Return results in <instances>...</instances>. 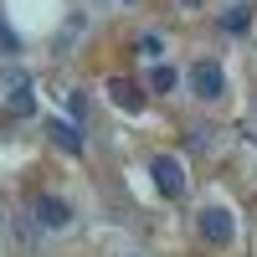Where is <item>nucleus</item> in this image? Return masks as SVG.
Masks as SVG:
<instances>
[{
    "label": "nucleus",
    "mask_w": 257,
    "mask_h": 257,
    "mask_svg": "<svg viewBox=\"0 0 257 257\" xmlns=\"http://www.w3.org/2000/svg\"><path fill=\"white\" fill-rule=\"evenodd\" d=\"M47 134H52V144H57V149H67V155H82V134H77V123L52 118V123H47Z\"/></svg>",
    "instance_id": "423d86ee"
},
{
    "label": "nucleus",
    "mask_w": 257,
    "mask_h": 257,
    "mask_svg": "<svg viewBox=\"0 0 257 257\" xmlns=\"http://www.w3.org/2000/svg\"><path fill=\"white\" fill-rule=\"evenodd\" d=\"M175 82H180V72L170 67V62H160V67L149 72V88H155V93H175Z\"/></svg>",
    "instance_id": "0eeeda50"
},
{
    "label": "nucleus",
    "mask_w": 257,
    "mask_h": 257,
    "mask_svg": "<svg viewBox=\"0 0 257 257\" xmlns=\"http://www.w3.org/2000/svg\"><path fill=\"white\" fill-rule=\"evenodd\" d=\"M180 6H201V0H180Z\"/></svg>",
    "instance_id": "f8f14e48"
},
{
    "label": "nucleus",
    "mask_w": 257,
    "mask_h": 257,
    "mask_svg": "<svg viewBox=\"0 0 257 257\" xmlns=\"http://www.w3.org/2000/svg\"><path fill=\"white\" fill-rule=\"evenodd\" d=\"M190 93H196L201 103H216L221 93H226V72L216 67V62H196V67H190Z\"/></svg>",
    "instance_id": "f03ea898"
},
{
    "label": "nucleus",
    "mask_w": 257,
    "mask_h": 257,
    "mask_svg": "<svg viewBox=\"0 0 257 257\" xmlns=\"http://www.w3.org/2000/svg\"><path fill=\"white\" fill-rule=\"evenodd\" d=\"M149 175H155V190L165 201H180L185 196V165L175 155H155V160H149Z\"/></svg>",
    "instance_id": "f257e3e1"
},
{
    "label": "nucleus",
    "mask_w": 257,
    "mask_h": 257,
    "mask_svg": "<svg viewBox=\"0 0 257 257\" xmlns=\"http://www.w3.org/2000/svg\"><path fill=\"white\" fill-rule=\"evenodd\" d=\"M160 52H165V47H160V36H139V57H149V62H160Z\"/></svg>",
    "instance_id": "9d476101"
},
{
    "label": "nucleus",
    "mask_w": 257,
    "mask_h": 257,
    "mask_svg": "<svg viewBox=\"0 0 257 257\" xmlns=\"http://www.w3.org/2000/svg\"><path fill=\"white\" fill-rule=\"evenodd\" d=\"M31 108H36V103H31V82L21 77V82H16V93H11V113H31Z\"/></svg>",
    "instance_id": "1a4fd4ad"
},
{
    "label": "nucleus",
    "mask_w": 257,
    "mask_h": 257,
    "mask_svg": "<svg viewBox=\"0 0 257 257\" xmlns=\"http://www.w3.org/2000/svg\"><path fill=\"white\" fill-rule=\"evenodd\" d=\"M36 221L47 231H62V226H72V206L57 201V196H36Z\"/></svg>",
    "instance_id": "20e7f679"
},
{
    "label": "nucleus",
    "mask_w": 257,
    "mask_h": 257,
    "mask_svg": "<svg viewBox=\"0 0 257 257\" xmlns=\"http://www.w3.org/2000/svg\"><path fill=\"white\" fill-rule=\"evenodd\" d=\"M221 26H226V31H247V26H252V6H231V11L221 16Z\"/></svg>",
    "instance_id": "6e6552de"
},
{
    "label": "nucleus",
    "mask_w": 257,
    "mask_h": 257,
    "mask_svg": "<svg viewBox=\"0 0 257 257\" xmlns=\"http://www.w3.org/2000/svg\"><path fill=\"white\" fill-rule=\"evenodd\" d=\"M196 226H201V242H211V247H226V242H231V231H237L226 206H206L201 216H196Z\"/></svg>",
    "instance_id": "7ed1b4c3"
},
{
    "label": "nucleus",
    "mask_w": 257,
    "mask_h": 257,
    "mask_svg": "<svg viewBox=\"0 0 257 257\" xmlns=\"http://www.w3.org/2000/svg\"><path fill=\"white\" fill-rule=\"evenodd\" d=\"M0 47H6V52H16V47H21V41H16V31L6 26V21H0Z\"/></svg>",
    "instance_id": "9b49d317"
},
{
    "label": "nucleus",
    "mask_w": 257,
    "mask_h": 257,
    "mask_svg": "<svg viewBox=\"0 0 257 257\" xmlns=\"http://www.w3.org/2000/svg\"><path fill=\"white\" fill-rule=\"evenodd\" d=\"M108 98L118 103L123 113H139V108H144V93H139V82H128V77H113V82H108Z\"/></svg>",
    "instance_id": "39448f33"
}]
</instances>
